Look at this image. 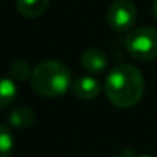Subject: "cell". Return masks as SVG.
<instances>
[{
    "instance_id": "obj_1",
    "label": "cell",
    "mask_w": 157,
    "mask_h": 157,
    "mask_svg": "<svg viewBox=\"0 0 157 157\" xmlns=\"http://www.w3.org/2000/svg\"><path fill=\"white\" fill-rule=\"evenodd\" d=\"M145 91L142 72L128 63L117 65L111 69L105 82V94L117 108H131L140 102Z\"/></svg>"
},
{
    "instance_id": "obj_2",
    "label": "cell",
    "mask_w": 157,
    "mask_h": 157,
    "mask_svg": "<svg viewBox=\"0 0 157 157\" xmlns=\"http://www.w3.org/2000/svg\"><path fill=\"white\" fill-rule=\"evenodd\" d=\"M31 86L42 97H59L72 86L71 71L59 60H45L31 72Z\"/></svg>"
},
{
    "instance_id": "obj_3",
    "label": "cell",
    "mask_w": 157,
    "mask_h": 157,
    "mask_svg": "<svg viewBox=\"0 0 157 157\" xmlns=\"http://www.w3.org/2000/svg\"><path fill=\"white\" fill-rule=\"evenodd\" d=\"M125 46L137 60L149 62L157 59V28L143 26L131 31L125 39Z\"/></svg>"
},
{
    "instance_id": "obj_4",
    "label": "cell",
    "mask_w": 157,
    "mask_h": 157,
    "mask_svg": "<svg viewBox=\"0 0 157 157\" xmlns=\"http://www.w3.org/2000/svg\"><path fill=\"white\" fill-rule=\"evenodd\" d=\"M136 19H137V10L129 0H114L106 13L108 25L119 33L132 28Z\"/></svg>"
},
{
    "instance_id": "obj_5",
    "label": "cell",
    "mask_w": 157,
    "mask_h": 157,
    "mask_svg": "<svg viewBox=\"0 0 157 157\" xmlns=\"http://www.w3.org/2000/svg\"><path fill=\"white\" fill-rule=\"evenodd\" d=\"M72 94L82 100H93L99 96L100 93V85L96 80L94 77L91 75H82L77 77L75 80L72 82Z\"/></svg>"
},
{
    "instance_id": "obj_6",
    "label": "cell",
    "mask_w": 157,
    "mask_h": 157,
    "mask_svg": "<svg viewBox=\"0 0 157 157\" xmlns=\"http://www.w3.org/2000/svg\"><path fill=\"white\" fill-rule=\"evenodd\" d=\"M82 66L91 74H100L108 66V57L102 49L90 48L82 54Z\"/></svg>"
},
{
    "instance_id": "obj_7",
    "label": "cell",
    "mask_w": 157,
    "mask_h": 157,
    "mask_svg": "<svg viewBox=\"0 0 157 157\" xmlns=\"http://www.w3.org/2000/svg\"><path fill=\"white\" fill-rule=\"evenodd\" d=\"M51 0H17V10L22 16L28 19H34L42 16Z\"/></svg>"
},
{
    "instance_id": "obj_8",
    "label": "cell",
    "mask_w": 157,
    "mask_h": 157,
    "mask_svg": "<svg viewBox=\"0 0 157 157\" xmlns=\"http://www.w3.org/2000/svg\"><path fill=\"white\" fill-rule=\"evenodd\" d=\"M36 119V113L29 106H19L10 113V122L16 128H28L33 125Z\"/></svg>"
},
{
    "instance_id": "obj_9",
    "label": "cell",
    "mask_w": 157,
    "mask_h": 157,
    "mask_svg": "<svg viewBox=\"0 0 157 157\" xmlns=\"http://www.w3.org/2000/svg\"><path fill=\"white\" fill-rule=\"evenodd\" d=\"M16 94H17V88H16L14 82L11 80V78H3L2 93H0V103H2V106L6 108L16 99Z\"/></svg>"
},
{
    "instance_id": "obj_10",
    "label": "cell",
    "mask_w": 157,
    "mask_h": 157,
    "mask_svg": "<svg viewBox=\"0 0 157 157\" xmlns=\"http://www.w3.org/2000/svg\"><path fill=\"white\" fill-rule=\"evenodd\" d=\"M11 75L16 80H23L29 75V65L25 60H16L11 65Z\"/></svg>"
},
{
    "instance_id": "obj_11",
    "label": "cell",
    "mask_w": 157,
    "mask_h": 157,
    "mask_svg": "<svg viewBox=\"0 0 157 157\" xmlns=\"http://www.w3.org/2000/svg\"><path fill=\"white\" fill-rule=\"evenodd\" d=\"M0 151H2V157H10L11 149H13V137L10 136L8 128L3 125L0 129Z\"/></svg>"
},
{
    "instance_id": "obj_12",
    "label": "cell",
    "mask_w": 157,
    "mask_h": 157,
    "mask_svg": "<svg viewBox=\"0 0 157 157\" xmlns=\"http://www.w3.org/2000/svg\"><path fill=\"white\" fill-rule=\"evenodd\" d=\"M111 157H136V155H134V152L131 149H125V151H120L119 154L111 155Z\"/></svg>"
},
{
    "instance_id": "obj_13",
    "label": "cell",
    "mask_w": 157,
    "mask_h": 157,
    "mask_svg": "<svg viewBox=\"0 0 157 157\" xmlns=\"http://www.w3.org/2000/svg\"><path fill=\"white\" fill-rule=\"evenodd\" d=\"M152 13H154V16L157 19V0H154V3H152Z\"/></svg>"
},
{
    "instance_id": "obj_14",
    "label": "cell",
    "mask_w": 157,
    "mask_h": 157,
    "mask_svg": "<svg viewBox=\"0 0 157 157\" xmlns=\"http://www.w3.org/2000/svg\"><path fill=\"white\" fill-rule=\"evenodd\" d=\"M136 157H154V155H148V154H142V155H136Z\"/></svg>"
}]
</instances>
